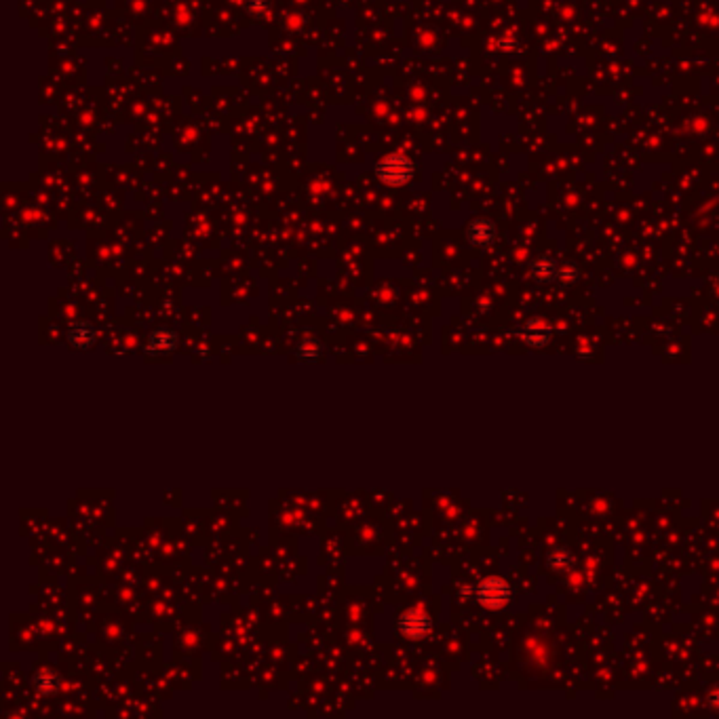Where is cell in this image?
Returning <instances> with one entry per match:
<instances>
[{"label":"cell","instance_id":"cell-1","mask_svg":"<svg viewBox=\"0 0 719 719\" xmlns=\"http://www.w3.org/2000/svg\"><path fill=\"white\" fill-rule=\"evenodd\" d=\"M416 175V165L414 161L407 157V154H401V152H393V154H386L378 161L376 165V177L386 184V186H393V188H401V186H407Z\"/></svg>","mask_w":719,"mask_h":719},{"label":"cell","instance_id":"cell-2","mask_svg":"<svg viewBox=\"0 0 719 719\" xmlns=\"http://www.w3.org/2000/svg\"><path fill=\"white\" fill-rule=\"evenodd\" d=\"M511 599V586L502 578H486L477 586V602L484 608L500 610L509 604Z\"/></svg>","mask_w":719,"mask_h":719},{"label":"cell","instance_id":"cell-3","mask_svg":"<svg viewBox=\"0 0 719 719\" xmlns=\"http://www.w3.org/2000/svg\"><path fill=\"white\" fill-rule=\"evenodd\" d=\"M433 629V620L422 610H407L397 618V633L405 639H424Z\"/></svg>","mask_w":719,"mask_h":719},{"label":"cell","instance_id":"cell-4","mask_svg":"<svg viewBox=\"0 0 719 719\" xmlns=\"http://www.w3.org/2000/svg\"><path fill=\"white\" fill-rule=\"evenodd\" d=\"M66 337H68V342H70L74 348H78V350H89V348H93V344L97 342V331H95V327H93L91 323H87V321H76V323L70 325Z\"/></svg>","mask_w":719,"mask_h":719},{"label":"cell","instance_id":"cell-5","mask_svg":"<svg viewBox=\"0 0 719 719\" xmlns=\"http://www.w3.org/2000/svg\"><path fill=\"white\" fill-rule=\"evenodd\" d=\"M177 344H180L177 331L167 329V327H161V329H157V331L150 333L146 348H148V352L163 354V352H173V350L177 348Z\"/></svg>","mask_w":719,"mask_h":719},{"label":"cell","instance_id":"cell-6","mask_svg":"<svg viewBox=\"0 0 719 719\" xmlns=\"http://www.w3.org/2000/svg\"><path fill=\"white\" fill-rule=\"evenodd\" d=\"M496 238V226L490 219H474L468 226V241L474 247H488Z\"/></svg>","mask_w":719,"mask_h":719},{"label":"cell","instance_id":"cell-7","mask_svg":"<svg viewBox=\"0 0 719 719\" xmlns=\"http://www.w3.org/2000/svg\"><path fill=\"white\" fill-rule=\"evenodd\" d=\"M32 685L41 694H55L61 688V677L53 669H38L32 677Z\"/></svg>","mask_w":719,"mask_h":719},{"label":"cell","instance_id":"cell-8","mask_svg":"<svg viewBox=\"0 0 719 719\" xmlns=\"http://www.w3.org/2000/svg\"><path fill=\"white\" fill-rule=\"evenodd\" d=\"M296 352H298L300 358H306V361H314V358H319V356L323 354V344H321L319 340H314V337H306L304 342L298 344Z\"/></svg>","mask_w":719,"mask_h":719},{"label":"cell","instance_id":"cell-9","mask_svg":"<svg viewBox=\"0 0 719 719\" xmlns=\"http://www.w3.org/2000/svg\"><path fill=\"white\" fill-rule=\"evenodd\" d=\"M532 270H534V277H538L540 281H553L559 277V266L553 260H538Z\"/></svg>","mask_w":719,"mask_h":719}]
</instances>
